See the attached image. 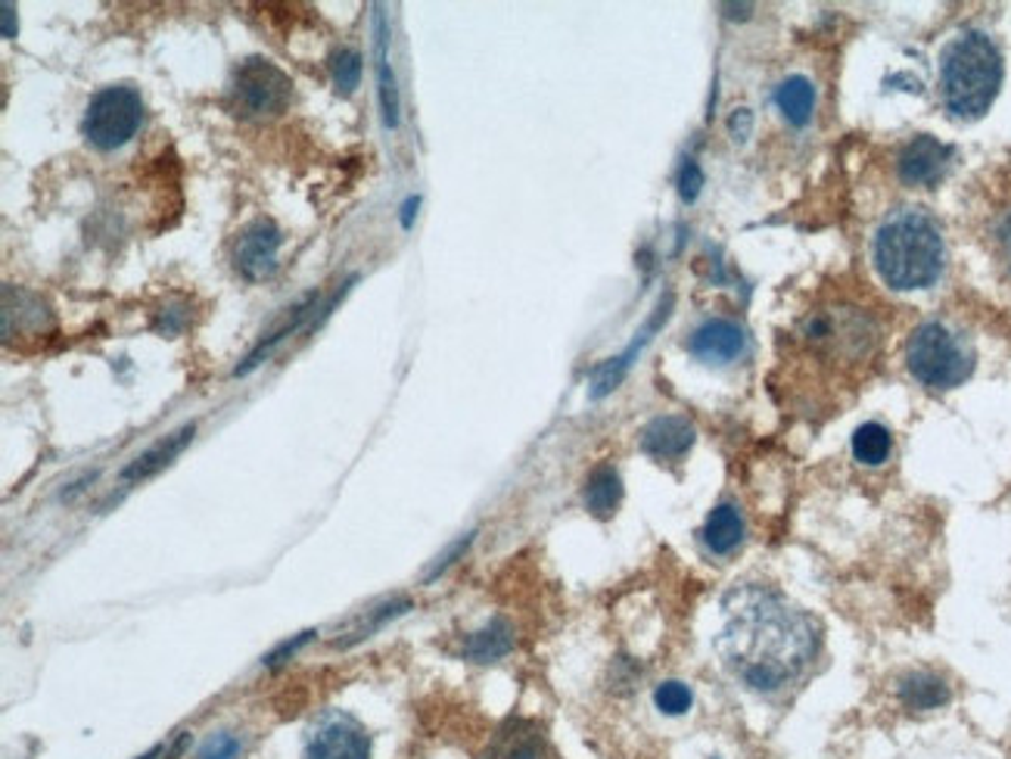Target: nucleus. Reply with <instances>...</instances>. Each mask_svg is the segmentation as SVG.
<instances>
[{
  "instance_id": "obj_33",
  "label": "nucleus",
  "mask_w": 1011,
  "mask_h": 759,
  "mask_svg": "<svg viewBox=\"0 0 1011 759\" xmlns=\"http://www.w3.org/2000/svg\"><path fill=\"white\" fill-rule=\"evenodd\" d=\"M0 16H3V38L13 41L16 32H20V22H16V7L13 3H0Z\"/></svg>"
},
{
  "instance_id": "obj_31",
  "label": "nucleus",
  "mask_w": 1011,
  "mask_h": 759,
  "mask_svg": "<svg viewBox=\"0 0 1011 759\" xmlns=\"http://www.w3.org/2000/svg\"><path fill=\"white\" fill-rule=\"evenodd\" d=\"M474 536H476V532H467V536H461V539H458V542H454L452 548H449V551L442 554V558H436V564H433V570L427 573V583H433V579H436L439 573H446V570H449V566H452L454 561H458V558H461V554H464V551L471 548V544H474Z\"/></svg>"
},
{
  "instance_id": "obj_1",
  "label": "nucleus",
  "mask_w": 1011,
  "mask_h": 759,
  "mask_svg": "<svg viewBox=\"0 0 1011 759\" xmlns=\"http://www.w3.org/2000/svg\"><path fill=\"white\" fill-rule=\"evenodd\" d=\"M722 610L726 626L716 638V651L751 691L775 695L813 666L821 629L781 591L738 586L722 598Z\"/></svg>"
},
{
  "instance_id": "obj_32",
  "label": "nucleus",
  "mask_w": 1011,
  "mask_h": 759,
  "mask_svg": "<svg viewBox=\"0 0 1011 759\" xmlns=\"http://www.w3.org/2000/svg\"><path fill=\"white\" fill-rule=\"evenodd\" d=\"M751 125H754L751 109H734L732 119H729V131H732L734 140H744V137L751 134Z\"/></svg>"
},
{
  "instance_id": "obj_25",
  "label": "nucleus",
  "mask_w": 1011,
  "mask_h": 759,
  "mask_svg": "<svg viewBox=\"0 0 1011 759\" xmlns=\"http://www.w3.org/2000/svg\"><path fill=\"white\" fill-rule=\"evenodd\" d=\"M411 608H414V604H411L409 598H395V601H387V604H380V608L367 610V616H362V623L349 632L345 638H337V641H333V648H352V645L365 641V638H370L377 629H383L389 620H395V616L409 613Z\"/></svg>"
},
{
  "instance_id": "obj_5",
  "label": "nucleus",
  "mask_w": 1011,
  "mask_h": 759,
  "mask_svg": "<svg viewBox=\"0 0 1011 759\" xmlns=\"http://www.w3.org/2000/svg\"><path fill=\"white\" fill-rule=\"evenodd\" d=\"M905 368L925 390H955L977 368V352L959 330L943 321H925L909 333Z\"/></svg>"
},
{
  "instance_id": "obj_18",
  "label": "nucleus",
  "mask_w": 1011,
  "mask_h": 759,
  "mask_svg": "<svg viewBox=\"0 0 1011 759\" xmlns=\"http://www.w3.org/2000/svg\"><path fill=\"white\" fill-rule=\"evenodd\" d=\"M701 539L716 558L732 554L734 548L744 542V517H741L738 504H732V501L716 504L707 523H704V529H701Z\"/></svg>"
},
{
  "instance_id": "obj_14",
  "label": "nucleus",
  "mask_w": 1011,
  "mask_h": 759,
  "mask_svg": "<svg viewBox=\"0 0 1011 759\" xmlns=\"http://www.w3.org/2000/svg\"><path fill=\"white\" fill-rule=\"evenodd\" d=\"M694 439H697V430L691 420L679 414H663V417H654L642 430V452L657 461H675V457L689 455Z\"/></svg>"
},
{
  "instance_id": "obj_24",
  "label": "nucleus",
  "mask_w": 1011,
  "mask_h": 759,
  "mask_svg": "<svg viewBox=\"0 0 1011 759\" xmlns=\"http://www.w3.org/2000/svg\"><path fill=\"white\" fill-rule=\"evenodd\" d=\"M893 452V433L878 424V420H868L862 424L860 430L853 433V457L865 464V467H881L884 461Z\"/></svg>"
},
{
  "instance_id": "obj_16",
  "label": "nucleus",
  "mask_w": 1011,
  "mask_h": 759,
  "mask_svg": "<svg viewBox=\"0 0 1011 759\" xmlns=\"http://www.w3.org/2000/svg\"><path fill=\"white\" fill-rule=\"evenodd\" d=\"M389 28L383 7H374V63H377V94H380V109H383V125L399 128V87L395 75L389 65Z\"/></svg>"
},
{
  "instance_id": "obj_15",
  "label": "nucleus",
  "mask_w": 1011,
  "mask_h": 759,
  "mask_svg": "<svg viewBox=\"0 0 1011 759\" xmlns=\"http://www.w3.org/2000/svg\"><path fill=\"white\" fill-rule=\"evenodd\" d=\"M483 759H548V744L541 738L538 725L526 719H511L508 725L498 729Z\"/></svg>"
},
{
  "instance_id": "obj_19",
  "label": "nucleus",
  "mask_w": 1011,
  "mask_h": 759,
  "mask_svg": "<svg viewBox=\"0 0 1011 759\" xmlns=\"http://www.w3.org/2000/svg\"><path fill=\"white\" fill-rule=\"evenodd\" d=\"M897 697H900V703H903L905 710H912V713H930V710L947 707L952 691H949L947 678H940V675L905 673L900 678V685H897Z\"/></svg>"
},
{
  "instance_id": "obj_30",
  "label": "nucleus",
  "mask_w": 1011,
  "mask_h": 759,
  "mask_svg": "<svg viewBox=\"0 0 1011 759\" xmlns=\"http://www.w3.org/2000/svg\"><path fill=\"white\" fill-rule=\"evenodd\" d=\"M315 635H318V632L308 629V632H300V635H296V638H290V641H280L278 648L268 653L261 663H265V666H280L283 660H290V657L300 651V648H305L308 641H315Z\"/></svg>"
},
{
  "instance_id": "obj_23",
  "label": "nucleus",
  "mask_w": 1011,
  "mask_h": 759,
  "mask_svg": "<svg viewBox=\"0 0 1011 759\" xmlns=\"http://www.w3.org/2000/svg\"><path fill=\"white\" fill-rule=\"evenodd\" d=\"M315 303H318V296H305L300 305H293V308H290V315H287V321H283V325H280L271 336H265V340L258 343L256 352H249V355H246V362H243V365L234 368V377H243V374H249L253 368H258V365H261V362L275 352L278 343H283L290 333H296V330L308 321V315L315 311Z\"/></svg>"
},
{
  "instance_id": "obj_35",
  "label": "nucleus",
  "mask_w": 1011,
  "mask_h": 759,
  "mask_svg": "<svg viewBox=\"0 0 1011 759\" xmlns=\"http://www.w3.org/2000/svg\"><path fill=\"white\" fill-rule=\"evenodd\" d=\"M156 757H159V747H153L150 754H144V757H141V759H156Z\"/></svg>"
},
{
  "instance_id": "obj_22",
  "label": "nucleus",
  "mask_w": 1011,
  "mask_h": 759,
  "mask_svg": "<svg viewBox=\"0 0 1011 759\" xmlns=\"http://www.w3.org/2000/svg\"><path fill=\"white\" fill-rule=\"evenodd\" d=\"M775 107L781 109V115L791 125L803 128V125H809V119L816 112V87L803 75H791L775 90Z\"/></svg>"
},
{
  "instance_id": "obj_21",
  "label": "nucleus",
  "mask_w": 1011,
  "mask_h": 759,
  "mask_svg": "<svg viewBox=\"0 0 1011 759\" xmlns=\"http://www.w3.org/2000/svg\"><path fill=\"white\" fill-rule=\"evenodd\" d=\"M511 651H514V629H511L508 620H492L489 626L467 635V641L461 648V653L474 663H496Z\"/></svg>"
},
{
  "instance_id": "obj_27",
  "label": "nucleus",
  "mask_w": 1011,
  "mask_h": 759,
  "mask_svg": "<svg viewBox=\"0 0 1011 759\" xmlns=\"http://www.w3.org/2000/svg\"><path fill=\"white\" fill-rule=\"evenodd\" d=\"M654 703H657V710H660L663 717H685L691 710V703H694V695H691V688L685 682L669 678L663 685H657Z\"/></svg>"
},
{
  "instance_id": "obj_17",
  "label": "nucleus",
  "mask_w": 1011,
  "mask_h": 759,
  "mask_svg": "<svg viewBox=\"0 0 1011 759\" xmlns=\"http://www.w3.org/2000/svg\"><path fill=\"white\" fill-rule=\"evenodd\" d=\"M194 433H196V424H184V427H181V430H174L172 436L159 439L153 449H147L144 455L134 457L129 467L122 470V482H141V479H150V477H156L159 470H166L174 457L181 455V452L191 445Z\"/></svg>"
},
{
  "instance_id": "obj_11",
  "label": "nucleus",
  "mask_w": 1011,
  "mask_h": 759,
  "mask_svg": "<svg viewBox=\"0 0 1011 759\" xmlns=\"http://www.w3.org/2000/svg\"><path fill=\"white\" fill-rule=\"evenodd\" d=\"M280 243H283V234L271 218H258L249 228H243L234 243V268L240 271V278L253 283L271 278L278 268Z\"/></svg>"
},
{
  "instance_id": "obj_7",
  "label": "nucleus",
  "mask_w": 1011,
  "mask_h": 759,
  "mask_svg": "<svg viewBox=\"0 0 1011 759\" xmlns=\"http://www.w3.org/2000/svg\"><path fill=\"white\" fill-rule=\"evenodd\" d=\"M977 240L990 253L996 268L1011 281V169L992 172L977 191Z\"/></svg>"
},
{
  "instance_id": "obj_28",
  "label": "nucleus",
  "mask_w": 1011,
  "mask_h": 759,
  "mask_svg": "<svg viewBox=\"0 0 1011 759\" xmlns=\"http://www.w3.org/2000/svg\"><path fill=\"white\" fill-rule=\"evenodd\" d=\"M240 750H243V740H240L237 735H231V732H218V735H212V738L199 747L196 759H237Z\"/></svg>"
},
{
  "instance_id": "obj_4",
  "label": "nucleus",
  "mask_w": 1011,
  "mask_h": 759,
  "mask_svg": "<svg viewBox=\"0 0 1011 759\" xmlns=\"http://www.w3.org/2000/svg\"><path fill=\"white\" fill-rule=\"evenodd\" d=\"M1006 78L1002 50L980 28L959 32L940 53V100L952 119H984Z\"/></svg>"
},
{
  "instance_id": "obj_3",
  "label": "nucleus",
  "mask_w": 1011,
  "mask_h": 759,
  "mask_svg": "<svg viewBox=\"0 0 1011 759\" xmlns=\"http://www.w3.org/2000/svg\"><path fill=\"white\" fill-rule=\"evenodd\" d=\"M947 237L925 209H897L884 218L872 240L875 271L890 290H927L947 271Z\"/></svg>"
},
{
  "instance_id": "obj_12",
  "label": "nucleus",
  "mask_w": 1011,
  "mask_h": 759,
  "mask_svg": "<svg viewBox=\"0 0 1011 759\" xmlns=\"http://www.w3.org/2000/svg\"><path fill=\"white\" fill-rule=\"evenodd\" d=\"M747 348V330L732 318H710L689 336V352L704 365H729Z\"/></svg>"
},
{
  "instance_id": "obj_10",
  "label": "nucleus",
  "mask_w": 1011,
  "mask_h": 759,
  "mask_svg": "<svg viewBox=\"0 0 1011 759\" xmlns=\"http://www.w3.org/2000/svg\"><path fill=\"white\" fill-rule=\"evenodd\" d=\"M955 150L934 134H915L897 152V177L905 187H937L947 177Z\"/></svg>"
},
{
  "instance_id": "obj_13",
  "label": "nucleus",
  "mask_w": 1011,
  "mask_h": 759,
  "mask_svg": "<svg viewBox=\"0 0 1011 759\" xmlns=\"http://www.w3.org/2000/svg\"><path fill=\"white\" fill-rule=\"evenodd\" d=\"M669 308H672V293L660 299V305H657L654 315H650V321L642 327V333H635V343L625 348L623 355H617V358L604 362L601 368H595V374H592V399H604V395H610V392L620 387V380L629 374L632 362L638 358V352H642V348L650 343V336L663 327V321L669 318Z\"/></svg>"
},
{
  "instance_id": "obj_34",
  "label": "nucleus",
  "mask_w": 1011,
  "mask_h": 759,
  "mask_svg": "<svg viewBox=\"0 0 1011 759\" xmlns=\"http://www.w3.org/2000/svg\"><path fill=\"white\" fill-rule=\"evenodd\" d=\"M417 206H421V196H409L405 206H402V228H411V221L417 216Z\"/></svg>"
},
{
  "instance_id": "obj_2",
  "label": "nucleus",
  "mask_w": 1011,
  "mask_h": 759,
  "mask_svg": "<svg viewBox=\"0 0 1011 759\" xmlns=\"http://www.w3.org/2000/svg\"><path fill=\"white\" fill-rule=\"evenodd\" d=\"M881 318L850 296H825L794 330V352L781 362H813L818 374L853 377L881 358Z\"/></svg>"
},
{
  "instance_id": "obj_20",
  "label": "nucleus",
  "mask_w": 1011,
  "mask_h": 759,
  "mask_svg": "<svg viewBox=\"0 0 1011 759\" xmlns=\"http://www.w3.org/2000/svg\"><path fill=\"white\" fill-rule=\"evenodd\" d=\"M620 501H623V479L617 474V467H610V464L595 467L588 474V479H585V507H588V514L598 517V521H610L617 514Z\"/></svg>"
},
{
  "instance_id": "obj_29",
  "label": "nucleus",
  "mask_w": 1011,
  "mask_h": 759,
  "mask_svg": "<svg viewBox=\"0 0 1011 759\" xmlns=\"http://www.w3.org/2000/svg\"><path fill=\"white\" fill-rule=\"evenodd\" d=\"M701 187H704V172H701V166H697L694 159H685L682 169H679V196H682L685 203H694V199L701 196Z\"/></svg>"
},
{
  "instance_id": "obj_6",
  "label": "nucleus",
  "mask_w": 1011,
  "mask_h": 759,
  "mask_svg": "<svg viewBox=\"0 0 1011 759\" xmlns=\"http://www.w3.org/2000/svg\"><path fill=\"white\" fill-rule=\"evenodd\" d=\"M144 122V100L129 85H112L97 90L85 109L82 134L90 147L112 152L125 147Z\"/></svg>"
},
{
  "instance_id": "obj_9",
  "label": "nucleus",
  "mask_w": 1011,
  "mask_h": 759,
  "mask_svg": "<svg viewBox=\"0 0 1011 759\" xmlns=\"http://www.w3.org/2000/svg\"><path fill=\"white\" fill-rule=\"evenodd\" d=\"M305 759H370L365 725L340 710L327 713L305 740Z\"/></svg>"
},
{
  "instance_id": "obj_26",
  "label": "nucleus",
  "mask_w": 1011,
  "mask_h": 759,
  "mask_svg": "<svg viewBox=\"0 0 1011 759\" xmlns=\"http://www.w3.org/2000/svg\"><path fill=\"white\" fill-rule=\"evenodd\" d=\"M330 78L333 87L340 94H355V87L362 85V53L352 50V47H340L333 57H330Z\"/></svg>"
},
{
  "instance_id": "obj_8",
  "label": "nucleus",
  "mask_w": 1011,
  "mask_h": 759,
  "mask_svg": "<svg viewBox=\"0 0 1011 759\" xmlns=\"http://www.w3.org/2000/svg\"><path fill=\"white\" fill-rule=\"evenodd\" d=\"M293 100L290 75L271 60L249 57L237 65L231 82V103L243 115H278Z\"/></svg>"
}]
</instances>
